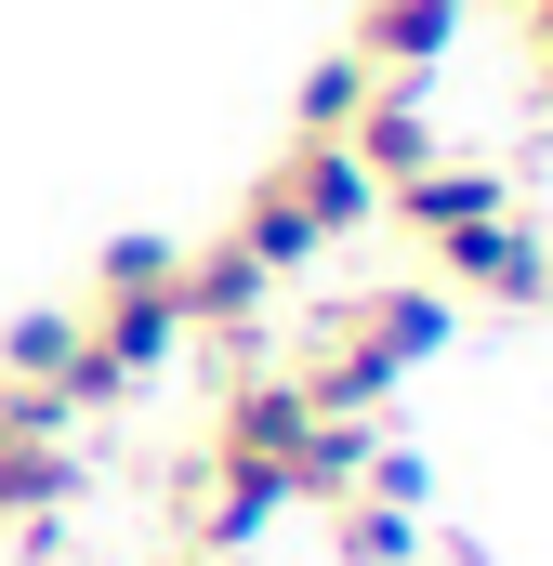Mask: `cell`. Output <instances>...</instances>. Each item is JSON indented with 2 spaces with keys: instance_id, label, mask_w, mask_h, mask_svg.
I'll list each match as a JSON object with an SVG mask.
<instances>
[{
  "instance_id": "6da1fadb",
  "label": "cell",
  "mask_w": 553,
  "mask_h": 566,
  "mask_svg": "<svg viewBox=\"0 0 553 566\" xmlns=\"http://www.w3.org/2000/svg\"><path fill=\"white\" fill-rule=\"evenodd\" d=\"M383 211H396V238H421V264L448 290H474V303H541L553 290V251L528 238L514 185L474 171V158H421L409 185H383Z\"/></svg>"
},
{
  "instance_id": "7a4b0ae2",
  "label": "cell",
  "mask_w": 553,
  "mask_h": 566,
  "mask_svg": "<svg viewBox=\"0 0 553 566\" xmlns=\"http://www.w3.org/2000/svg\"><path fill=\"white\" fill-rule=\"evenodd\" d=\"M435 343H448V290H435V277H383V290H356V303L316 316V356H303L290 382H303L330 422H369Z\"/></svg>"
},
{
  "instance_id": "3957f363",
  "label": "cell",
  "mask_w": 553,
  "mask_h": 566,
  "mask_svg": "<svg viewBox=\"0 0 553 566\" xmlns=\"http://www.w3.org/2000/svg\"><path fill=\"white\" fill-rule=\"evenodd\" d=\"M369 211H383V185L356 171V145H276V171L238 198V224H225V238H238L264 277H303V264H316L330 238H356Z\"/></svg>"
},
{
  "instance_id": "277c9868",
  "label": "cell",
  "mask_w": 553,
  "mask_h": 566,
  "mask_svg": "<svg viewBox=\"0 0 553 566\" xmlns=\"http://www.w3.org/2000/svg\"><path fill=\"white\" fill-rule=\"evenodd\" d=\"M185 251L171 238H106V264H93V303H80V329H93V356L145 382V369H171L185 356Z\"/></svg>"
},
{
  "instance_id": "5b68a950",
  "label": "cell",
  "mask_w": 553,
  "mask_h": 566,
  "mask_svg": "<svg viewBox=\"0 0 553 566\" xmlns=\"http://www.w3.org/2000/svg\"><path fill=\"white\" fill-rule=\"evenodd\" d=\"M0 396H27L40 422H80V409H119L133 382L93 356V329H80L66 303H40V316H13V329H0Z\"/></svg>"
},
{
  "instance_id": "8992f818",
  "label": "cell",
  "mask_w": 553,
  "mask_h": 566,
  "mask_svg": "<svg viewBox=\"0 0 553 566\" xmlns=\"http://www.w3.org/2000/svg\"><path fill=\"white\" fill-rule=\"evenodd\" d=\"M66 501H80V448H66V422H40L27 396H0V527H13V541H53Z\"/></svg>"
},
{
  "instance_id": "52a82bcc",
  "label": "cell",
  "mask_w": 553,
  "mask_h": 566,
  "mask_svg": "<svg viewBox=\"0 0 553 566\" xmlns=\"http://www.w3.org/2000/svg\"><path fill=\"white\" fill-rule=\"evenodd\" d=\"M461 13H474V0H369L343 53H356V66H369L383 93H409L421 66H448V40H461Z\"/></svg>"
},
{
  "instance_id": "ba28073f",
  "label": "cell",
  "mask_w": 553,
  "mask_h": 566,
  "mask_svg": "<svg viewBox=\"0 0 553 566\" xmlns=\"http://www.w3.org/2000/svg\"><path fill=\"white\" fill-rule=\"evenodd\" d=\"M330 145H356V171H369V185H409L421 158H448V145H435V119H421L409 93H383V80H369V106H356Z\"/></svg>"
},
{
  "instance_id": "9c48e42d",
  "label": "cell",
  "mask_w": 553,
  "mask_h": 566,
  "mask_svg": "<svg viewBox=\"0 0 553 566\" xmlns=\"http://www.w3.org/2000/svg\"><path fill=\"white\" fill-rule=\"evenodd\" d=\"M330 541H343V566H421V527L396 514V501H369V488L330 501Z\"/></svg>"
},
{
  "instance_id": "30bf717a",
  "label": "cell",
  "mask_w": 553,
  "mask_h": 566,
  "mask_svg": "<svg viewBox=\"0 0 553 566\" xmlns=\"http://www.w3.org/2000/svg\"><path fill=\"white\" fill-rule=\"evenodd\" d=\"M356 106H369V66H356V53H316V66H303V93H290V145H330Z\"/></svg>"
},
{
  "instance_id": "8fae6325",
  "label": "cell",
  "mask_w": 553,
  "mask_h": 566,
  "mask_svg": "<svg viewBox=\"0 0 553 566\" xmlns=\"http://www.w3.org/2000/svg\"><path fill=\"white\" fill-rule=\"evenodd\" d=\"M528 40H541V80H553V0H528Z\"/></svg>"
},
{
  "instance_id": "7c38bea8",
  "label": "cell",
  "mask_w": 553,
  "mask_h": 566,
  "mask_svg": "<svg viewBox=\"0 0 553 566\" xmlns=\"http://www.w3.org/2000/svg\"><path fill=\"white\" fill-rule=\"evenodd\" d=\"M501 13H528V0H501Z\"/></svg>"
}]
</instances>
